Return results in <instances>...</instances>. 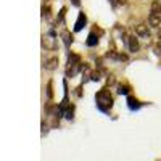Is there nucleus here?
I'll list each match as a JSON object with an SVG mask.
<instances>
[{
	"instance_id": "nucleus-1",
	"label": "nucleus",
	"mask_w": 161,
	"mask_h": 161,
	"mask_svg": "<svg viewBox=\"0 0 161 161\" xmlns=\"http://www.w3.org/2000/svg\"><path fill=\"white\" fill-rule=\"evenodd\" d=\"M95 102H97L98 108H100L102 111H108L111 106H113V97H111L110 90L106 89V87L102 89L97 95H95Z\"/></svg>"
},
{
	"instance_id": "nucleus-2",
	"label": "nucleus",
	"mask_w": 161,
	"mask_h": 161,
	"mask_svg": "<svg viewBox=\"0 0 161 161\" xmlns=\"http://www.w3.org/2000/svg\"><path fill=\"white\" fill-rule=\"evenodd\" d=\"M127 47H129V52H132V53H136V52H139V48H140V44H139V39L136 37V36H130V37H127Z\"/></svg>"
},
{
	"instance_id": "nucleus-3",
	"label": "nucleus",
	"mask_w": 161,
	"mask_h": 161,
	"mask_svg": "<svg viewBox=\"0 0 161 161\" xmlns=\"http://www.w3.org/2000/svg\"><path fill=\"white\" fill-rule=\"evenodd\" d=\"M136 36L142 37V39H148L150 37V31L147 24H137L136 26Z\"/></svg>"
},
{
	"instance_id": "nucleus-4",
	"label": "nucleus",
	"mask_w": 161,
	"mask_h": 161,
	"mask_svg": "<svg viewBox=\"0 0 161 161\" xmlns=\"http://www.w3.org/2000/svg\"><path fill=\"white\" fill-rule=\"evenodd\" d=\"M44 68L47 71H53V69H57L58 68V57H50L44 61Z\"/></svg>"
},
{
	"instance_id": "nucleus-5",
	"label": "nucleus",
	"mask_w": 161,
	"mask_h": 161,
	"mask_svg": "<svg viewBox=\"0 0 161 161\" xmlns=\"http://www.w3.org/2000/svg\"><path fill=\"white\" fill-rule=\"evenodd\" d=\"M42 45H44V48H47V50H55V48H57L55 39H53L52 36H44V37H42Z\"/></svg>"
},
{
	"instance_id": "nucleus-6",
	"label": "nucleus",
	"mask_w": 161,
	"mask_h": 161,
	"mask_svg": "<svg viewBox=\"0 0 161 161\" xmlns=\"http://www.w3.org/2000/svg\"><path fill=\"white\" fill-rule=\"evenodd\" d=\"M80 69H82V63H77V64H68V69H66V77H74Z\"/></svg>"
},
{
	"instance_id": "nucleus-7",
	"label": "nucleus",
	"mask_w": 161,
	"mask_h": 161,
	"mask_svg": "<svg viewBox=\"0 0 161 161\" xmlns=\"http://www.w3.org/2000/svg\"><path fill=\"white\" fill-rule=\"evenodd\" d=\"M87 23V16L84 15V13H79V16H77V21L74 24V31H80L84 28V24Z\"/></svg>"
},
{
	"instance_id": "nucleus-8",
	"label": "nucleus",
	"mask_w": 161,
	"mask_h": 161,
	"mask_svg": "<svg viewBox=\"0 0 161 161\" xmlns=\"http://www.w3.org/2000/svg\"><path fill=\"white\" fill-rule=\"evenodd\" d=\"M148 24L152 26V28H159V24H161V16L150 13V16H148Z\"/></svg>"
},
{
	"instance_id": "nucleus-9",
	"label": "nucleus",
	"mask_w": 161,
	"mask_h": 161,
	"mask_svg": "<svg viewBox=\"0 0 161 161\" xmlns=\"http://www.w3.org/2000/svg\"><path fill=\"white\" fill-rule=\"evenodd\" d=\"M61 39H63V42H64L66 47H69V45L73 44V40H74V39H73V34H71L69 31H66V29L61 32Z\"/></svg>"
},
{
	"instance_id": "nucleus-10",
	"label": "nucleus",
	"mask_w": 161,
	"mask_h": 161,
	"mask_svg": "<svg viewBox=\"0 0 161 161\" xmlns=\"http://www.w3.org/2000/svg\"><path fill=\"white\" fill-rule=\"evenodd\" d=\"M150 13H153V15H159V16H161V2H159V0H153V2H152Z\"/></svg>"
},
{
	"instance_id": "nucleus-11",
	"label": "nucleus",
	"mask_w": 161,
	"mask_h": 161,
	"mask_svg": "<svg viewBox=\"0 0 161 161\" xmlns=\"http://www.w3.org/2000/svg\"><path fill=\"white\" fill-rule=\"evenodd\" d=\"M98 44V36L95 34V31H92L87 37V45L89 47H93V45H97Z\"/></svg>"
},
{
	"instance_id": "nucleus-12",
	"label": "nucleus",
	"mask_w": 161,
	"mask_h": 161,
	"mask_svg": "<svg viewBox=\"0 0 161 161\" xmlns=\"http://www.w3.org/2000/svg\"><path fill=\"white\" fill-rule=\"evenodd\" d=\"M127 105H129V108L130 110H137L140 108V102L137 98H134V97H127Z\"/></svg>"
},
{
	"instance_id": "nucleus-13",
	"label": "nucleus",
	"mask_w": 161,
	"mask_h": 161,
	"mask_svg": "<svg viewBox=\"0 0 161 161\" xmlns=\"http://www.w3.org/2000/svg\"><path fill=\"white\" fill-rule=\"evenodd\" d=\"M77 63H80V57L77 55V53H69L68 64H77Z\"/></svg>"
},
{
	"instance_id": "nucleus-14",
	"label": "nucleus",
	"mask_w": 161,
	"mask_h": 161,
	"mask_svg": "<svg viewBox=\"0 0 161 161\" xmlns=\"http://www.w3.org/2000/svg\"><path fill=\"white\" fill-rule=\"evenodd\" d=\"M47 98L48 100L53 98V82H52V80H48V82H47Z\"/></svg>"
},
{
	"instance_id": "nucleus-15",
	"label": "nucleus",
	"mask_w": 161,
	"mask_h": 161,
	"mask_svg": "<svg viewBox=\"0 0 161 161\" xmlns=\"http://www.w3.org/2000/svg\"><path fill=\"white\" fill-rule=\"evenodd\" d=\"M127 92H129V87H127V86H123V84L118 86V93H119V95H123V93L126 95Z\"/></svg>"
},
{
	"instance_id": "nucleus-16",
	"label": "nucleus",
	"mask_w": 161,
	"mask_h": 161,
	"mask_svg": "<svg viewBox=\"0 0 161 161\" xmlns=\"http://www.w3.org/2000/svg\"><path fill=\"white\" fill-rule=\"evenodd\" d=\"M73 114H74V106H68L66 111H64V116L68 119H73Z\"/></svg>"
},
{
	"instance_id": "nucleus-17",
	"label": "nucleus",
	"mask_w": 161,
	"mask_h": 161,
	"mask_svg": "<svg viewBox=\"0 0 161 161\" xmlns=\"http://www.w3.org/2000/svg\"><path fill=\"white\" fill-rule=\"evenodd\" d=\"M64 13H66V7H63V8L60 10V13H58V16H57V21H58V23H61V21H63Z\"/></svg>"
},
{
	"instance_id": "nucleus-18",
	"label": "nucleus",
	"mask_w": 161,
	"mask_h": 161,
	"mask_svg": "<svg viewBox=\"0 0 161 161\" xmlns=\"http://www.w3.org/2000/svg\"><path fill=\"white\" fill-rule=\"evenodd\" d=\"M106 57H110V58H113V60H119V53H116L114 50H110L108 53H106Z\"/></svg>"
},
{
	"instance_id": "nucleus-19",
	"label": "nucleus",
	"mask_w": 161,
	"mask_h": 161,
	"mask_svg": "<svg viewBox=\"0 0 161 161\" xmlns=\"http://www.w3.org/2000/svg\"><path fill=\"white\" fill-rule=\"evenodd\" d=\"M90 79L92 80H100V73L98 71H92L90 73Z\"/></svg>"
},
{
	"instance_id": "nucleus-20",
	"label": "nucleus",
	"mask_w": 161,
	"mask_h": 161,
	"mask_svg": "<svg viewBox=\"0 0 161 161\" xmlns=\"http://www.w3.org/2000/svg\"><path fill=\"white\" fill-rule=\"evenodd\" d=\"M42 16H45V18H48L50 16V7H42Z\"/></svg>"
},
{
	"instance_id": "nucleus-21",
	"label": "nucleus",
	"mask_w": 161,
	"mask_h": 161,
	"mask_svg": "<svg viewBox=\"0 0 161 161\" xmlns=\"http://www.w3.org/2000/svg\"><path fill=\"white\" fill-rule=\"evenodd\" d=\"M106 82H108V86H113V84L116 82L114 76H113V74H110V76H108V79H106Z\"/></svg>"
},
{
	"instance_id": "nucleus-22",
	"label": "nucleus",
	"mask_w": 161,
	"mask_h": 161,
	"mask_svg": "<svg viewBox=\"0 0 161 161\" xmlns=\"http://www.w3.org/2000/svg\"><path fill=\"white\" fill-rule=\"evenodd\" d=\"M76 95H77V97H80V95H82V87H80V86L76 89Z\"/></svg>"
},
{
	"instance_id": "nucleus-23",
	"label": "nucleus",
	"mask_w": 161,
	"mask_h": 161,
	"mask_svg": "<svg viewBox=\"0 0 161 161\" xmlns=\"http://www.w3.org/2000/svg\"><path fill=\"white\" fill-rule=\"evenodd\" d=\"M73 3H74L76 7H79V3H80V2H79V0H73Z\"/></svg>"
},
{
	"instance_id": "nucleus-24",
	"label": "nucleus",
	"mask_w": 161,
	"mask_h": 161,
	"mask_svg": "<svg viewBox=\"0 0 161 161\" xmlns=\"http://www.w3.org/2000/svg\"><path fill=\"white\" fill-rule=\"evenodd\" d=\"M110 2H111V5H113V7L116 5V0H110Z\"/></svg>"
},
{
	"instance_id": "nucleus-25",
	"label": "nucleus",
	"mask_w": 161,
	"mask_h": 161,
	"mask_svg": "<svg viewBox=\"0 0 161 161\" xmlns=\"http://www.w3.org/2000/svg\"><path fill=\"white\" fill-rule=\"evenodd\" d=\"M158 37H159V39H161V29H159V32H158Z\"/></svg>"
}]
</instances>
